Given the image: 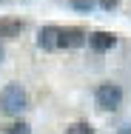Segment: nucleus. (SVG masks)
I'll list each match as a JSON object with an SVG mask.
<instances>
[{"instance_id":"10","label":"nucleus","mask_w":131,"mask_h":134,"mask_svg":"<svg viewBox=\"0 0 131 134\" xmlns=\"http://www.w3.org/2000/svg\"><path fill=\"white\" fill-rule=\"evenodd\" d=\"M97 3H100V9H105V12H114L120 6V0H97Z\"/></svg>"},{"instance_id":"6","label":"nucleus","mask_w":131,"mask_h":134,"mask_svg":"<svg viewBox=\"0 0 131 134\" xmlns=\"http://www.w3.org/2000/svg\"><path fill=\"white\" fill-rule=\"evenodd\" d=\"M26 29L23 20H14V17H0V37L3 40H14L20 37V31Z\"/></svg>"},{"instance_id":"3","label":"nucleus","mask_w":131,"mask_h":134,"mask_svg":"<svg viewBox=\"0 0 131 134\" xmlns=\"http://www.w3.org/2000/svg\"><path fill=\"white\" fill-rule=\"evenodd\" d=\"M88 43V34L80 26H60V49H80Z\"/></svg>"},{"instance_id":"4","label":"nucleus","mask_w":131,"mask_h":134,"mask_svg":"<svg viewBox=\"0 0 131 134\" xmlns=\"http://www.w3.org/2000/svg\"><path fill=\"white\" fill-rule=\"evenodd\" d=\"M37 46L43 52H60V26H43L37 31Z\"/></svg>"},{"instance_id":"11","label":"nucleus","mask_w":131,"mask_h":134,"mask_svg":"<svg viewBox=\"0 0 131 134\" xmlns=\"http://www.w3.org/2000/svg\"><path fill=\"white\" fill-rule=\"evenodd\" d=\"M117 134H131V123H126V126H120V131Z\"/></svg>"},{"instance_id":"12","label":"nucleus","mask_w":131,"mask_h":134,"mask_svg":"<svg viewBox=\"0 0 131 134\" xmlns=\"http://www.w3.org/2000/svg\"><path fill=\"white\" fill-rule=\"evenodd\" d=\"M3 60H6V52H3V46H0V63H3Z\"/></svg>"},{"instance_id":"1","label":"nucleus","mask_w":131,"mask_h":134,"mask_svg":"<svg viewBox=\"0 0 131 134\" xmlns=\"http://www.w3.org/2000/svg\"><path fill=\"white\" fill-rule=\"evenodd\" d=\"M0 108H3V114H9V117H20V111H26V108H29L26 88H23L20 83H9V86H3V91H0Z\"/></svg>"},{"instance_id":"2","label":"nucleus","mask_w":131,"mask_h":134,"mask_svg":"<svg viewBox=\"0 0 131 134\" xmlns=\"http://www.w3.org/2000/svg\"><path fill=\"white\" fill-rule=\"evenodd\" d=\"M94 103H97L100 111H117V108L123 106V88H120L117 83H103V86H97Z\"/></svg>"},{"instance_id":"7","label":"nucleus","mask_w":131,"mask_h":134,"mask_svg":"<svg viewBox=\"0 0 131 134\" xmlns=\"http://www.w3.org/2000/svg\"><path fill=\"white\" fill-rule=\"evenodd\" d=\"M3 134H31V126L23 123V120H17V123H6V126H3Z\"/></svg>"},{"instance_id":"9","label":"nucleus","mask_w":131,"mask_h":134,"mask_svg":"<svg viewBox=\"0 0 131 134\" xmlns=\"http://www.w3.org/2000/svg\"><path fill=\"white\" fill-rule=\"evenodd\" d=\"M66 134H94V126L91 123H71L66 129Z\"/></svg>"},{"instance_id":"5","label":"nucleus","mask_w":131,"mask_h":134,"mask_svg":"<svg viewBox=\"0 0 131 134\" xmlns=\"http://www.w3.org/2000/svg\"><path fill=\"white\" fill-rule=\"evenodd\" d=\"M88 46L97 54L111 52V49L117 46V34H114V31H91V34H88Z\"/></svg>"},{"instance_id":"8","label":"nucleus","mask_w":131,"mask_h":134,"mask_svg":"<svg viewBox=\"0 0 131 134\" xmlns=\"http://www.w3.org/2000/svg\"><path fill=\"white\" fill-rule=\"evenodd\" d=\"M69 6L74 12H83V14H91V9L97 6V0H69Z\"/></svg>"}]
</instances>
